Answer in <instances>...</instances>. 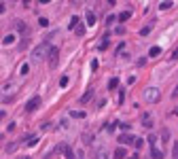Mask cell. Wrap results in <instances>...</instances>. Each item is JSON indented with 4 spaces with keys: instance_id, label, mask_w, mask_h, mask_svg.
<instances>
[{
    "instance_id": "cell-1",
    "label": "cell",
    "mask_w": 178,
    "mask_h": 159,
    "mask_svg": "<svg viewBox=\"0 0 178 159\" xmlns=\"http://www.w3.org/2000/svg\"><path fill=\"white\" fill-rule=\"evenodd\" d=\"M49 51H51V45H49V40H43L40 45H36L34 51H32V57L34 60H43V57H47Z\"/></svg>"
},
{
    "instance_id": "cell-2",
    "label": "cell",
    "mask_w": 178,
    "mask_h": 159,
    "mask_svg": "<svg viewBox=\"0 0 178 159\" xmlns=\"http://www.w3.org/2000/svg\"><path fill=\"white\" fill-rule=\"evenodd\" d=\"M159 98H161V93H159V89H157V87H148V89L144 91V100H146V102H151V104L159 102Z\"/></svg>"
},
{
    "instance_id": "cell-3",
    "label": "cell",
    "mask_w": 178,
    "mask_h": 159,
    "mask_svg": "<svg viewBox=\"0 0 178 159\" xmlns=\"http://www.w3.org/2000/svg\"><path fill=\"white\" fill-rule=\"evenodd\" d=\"M49 68H57V61H59V47H51L49 51Z\"/></svg>"
},
{
    "instance_id": "cell-4",
    "label": "cell",
    "mask_w": 178,
    "mask_h": 159,
    "mask_svg": "<svg viewBox=\"0 0 178 159\" xmlns=\"http://www.w3.org/2000/svg\"><path fill=\"white\" fill-rule=\"evenodd\" d=\"M38 106H40V98H38V96H34V98H32L28 104H25V110H28V112H34Z\"/></svg>"
},
{
    "instance_id": "cell-5",
    "label": "cell",
    "mask_w": 178,
    "mask_h": 159,
    "mask_svg": "<svg viewBox=\"0 0 178 159\" xmlns=\"http://www.w3.org/2000/svg\"><path fill=\"white\" fill-rule=\"evenodd\" d=\"M134 140H136V138H134L130 132H127V134H121V136H119V142H121V144H134Z\"/></svg>"
},
{
    "instance_id": "cell-6",
    "label": "cell",
    "mask_w": 178,
    "mask_h": 159,
    "mask_svg": "<svg viewBox=\"0 0 178 159\" xmlns=\"http://www.w3.org/2000/svg\"><path fill=\"white\" fill-rule=\"evenodd\" d=\"M151 155H153V159H163V151H159L155 144V147H151Z\"/></svg>"
},
{
    "instance_id": "cell-7",
    "label": "cell",
    "mask_w": 178,
    "mask_h": 159,
    "mask_svg": "<svg viewBox=\"0 0 178 159\" xmlns=\"http://www.w3.org/2000/svg\"><path fill=\"white\" fill-rule=\"evenodd\" d=\"M74 30H76V34H79V36H83V34H85V24H81V19H76Z\"/></svg>"
},
{
    "instance_id": "cell-8",
    "label": "cell",
    "mask_w": 178,
    "mask_h": 159,
    "mask_svg": "<svg viewBox=\"0 0 178 159\" xmlns=\"http://www.w3.org/2000/svg\"><path fill=\"white\" fill-rule=\"evenodd\" d=\"M125 155H127V151L123 147H119L117 151H115V159H125Z\"/></svg>"
},
{
    "instance_id": "cell-9",
    "label": "cell",
    "mask_w": 178,
    "mask_h": 159,
    "mask_svg": "<svg viewBox=\"0 0 178 159\" xmlns=\"http://www.w3.org/2000/svg\"><path fill=\"white\" fill-rule=\"evenodd\" d=\"M62 151H64V155H66V159H74V153H72V148L68 147V144H64V147H62Z\"/></svg>"
},
{
    "instance_id": "cell-10",
    "label": "cell",
    "mask_w": 178,
    "mask_h": 159,
    "mask_svg": "<svg viewBox=\"0 0 178 159\" xmlns=\"http://www.w3.org/2000/svg\"><path fill=\"white\" fill-rule=\"evenodd\" d=\"M159 9H161V11H167V9H172V0H163V2L159 4Z\"/></svg>"
},
{
    "instance_id": "cell-11",
    "label": "cell",
    "mask_w": 178,
    "mask_h": 159,
    "mask_svg": "<svg viewBox=\"0 0 178 159\" xmlns=\"http://www.w3.org/2000/svg\"><path fill=\"white\" fill-rule=\"evenodd\" d=\"M130 17H131V11H123L121 15H119V21H127Z\"/></svg>"
},
{
    "instance_id": "cell-12",
    "label": "cell",
    "mask_w": 178,
    "mask_h": 159,
    "mask_svg": "<svg viewBox=\"0 0 178 159\" xmlns=\"http://www.w3.org/2000/svg\"><path fill=\"white\" fill-rule=\"evenodd\" d=\"M117 87H119V79L115 76V79H110V81H108V89H117Z\"/></svg>"
},
{
    "instance_id": "cell-13",
    "label": "cell",
    "mask_w": 178,
    "mask_h": 159,
    "mask_svg": "<svg viewBox=\"0 0 178 159\" xmlns=\"http://www.w3.org/2000/svg\"><path fill=\"white\" fill-rule=\"evenodd\" d=\"M95 24V15L91 11H87V25H94Z\"/></svg>"
},
{
    "instance_id": "cell-14",
    "label": "cell",
    "mask_w": 178,
    "mask_h": 159,
    "mask_svg": "<svg viewBox=\"0 0 178 159\" xmlns=\"http://www.w3.org/2000/svg\"><path fill=\"white\" fill-rule=\"evenodd\" d=\"M159 53H161V47H151V51H148V55H151V57L159 55Z\"/></svg>"
},
{
    "instance_id": "cell-15",
    "label": "cell",
    "mask_w": 178,
    "mask_h": 159,
    "mask_svg": "<svg viewBox=\"0 0 178 159\" xmlns=\"http://www.w3.org/2000/svg\"><path fill=\"white\" fill-rule=\"evenodd\" d=\"M94 159H106V151H95Z\"/></svg>"
},
{
    "instance_id": "cell-16",
    "label": "cell",
    "mask_w": 178,
    "mask_h": 159,
    "mask_svg": "<svg viewBox=\"0 0 178 159\" xmlns=\"http://www.w3.org/2000/svg\"><path fill=\"white\" fill-rule=\"evenodd\" d=\"M28 72H30V66H28V64H24V66L19 68V74H21V76H25Z\"/></svg>"
},
{
    "instance_id": "cell-17",
    "label": "cell",
    "mask_w": 178,
    "mask_h": 159,
    "mask_svg": "<svg viewBox=\"0 0 178 159\" xmlns=\"http://www.w3.org/2000/svg\"><path fill=\"white\" fill-rule=\"evenodd\" d=\"M142 144H144L142 138H136V140H134V147H136V148H142Z\"/></svg>"
},
{
    "instance_id": "cell-18",
    "label": "cell",
    "mask_w": 178,
    "mask_h": 159,
    "mask_svg": "<svg viewBox=\"0 0 178 159\" xmlns=\"http://www.w3.org/2000/svg\"><path fill=\"white\" fill-rule=\"evenodd\" d=\"M172 157L178 159V142H174V147H172Z\"/></svg>"
},
{
    "instance_id": "cell-19",
    "label": "cell",
    "mask_w": 178,
    "mask_h": 159,
    "mask_svg": "<svg viewBox=\"0 0 178 159\" xmlns=\"http://www.w3.org/2000/svg\"><path fill=\"white\" fill-rule=\"evenodd\" d=\"M91 93H94V89H89V91H87V93H85L83 98H81V102H83V104H85V102H87V100L91 98Z\"/></svg>"
},
{
    "instance_id": "cell-20",
    "label": "cell",
    "mask_w": 178,
    "mask_h": 159,
    "mask_svg": "<svg viewBox=\"0 0 178 159\" xmlns=\"http://www.w3.org/2000/svg\"><path fill=\"white\" fill-rule=\"evenodd\" d=\"M13 40H15V36H13V34H9V36L4 38L2 43H4V45H13Z\"/></svg>"
},
{
    "instance_id": "cell-21",
    "label": "cell",
    "mask_w": 178,
    "mask_h": 159,
    "mask_svg": "<svg viewBox=\"0 0 178 159\" xmlns=\"http://www.w3.org/2000/svg\"><path fill=\"white\" fill-rule=\"evenodd\" d=\"M142 123H144V127H148V129L153 127V123H151V119H148V117H144V119H142Z\"/></svg>"
},
{
    "instance_id": "cell-22",
    "label": "cell",
    "mask_w": 178,
    "mask_h": 159,
    "mask_svg": "<svg viewBox=\"0 0 178 159\" xmlns=\"http://www.w3.org/2000/svg\"><path fill=\"white\" fill-rule=\"evenodd\" d=\"M106 47H108V38H102V43H100V49L104 51Z\"/></svg>"
},
{
    "instance_id": "cell-23",
    "label": "cell",
    "mask_w": 178,
    "mask_h": 159,
    "mask_svg": "<svg viewBox=\"0 0 178 159\" xmlns=\"http://www.w3.org/2000/svg\"><path fill=\"white\" fill-rule=\"evenodd\" d=\"M38 24L43 25V28H47V25H49V19H45V17H40V19H38Z\"/></svg>"
},
{
    "instance_id": "cell-24",
    "label": "cell",
    "mask_w": 178,
    "mask_h": 159,
    "mask_svg": "<svg viewBox=\"0 0 178 159\" xmlns=\"http://www.w3.org/2000/svg\"><path fill=\"white\" fill-rule=\"evenodd\" d=\"M15 25H17V30H21V32H25V25H24V21H15Z\"/></svg>"
},
{
    "instance_id": "cell-25",
    "label": "cell",
    "mask_w": 178,
    "mask_h": 159,
    "mask_svg": "<svg viewBox=\"0 0 178 159\" xmlns=\"http://www.w3.org/2000/svg\"><path fill=\"white\" fill-rule=\"evenodd\" d=\"M68 85V76H62V81H59V87H66Z\"/></svg>"
},
{
    "instance_id": "cell-26",
    "label": "cell",
    "mask_w": 178,
    "mask_h": 159,
    "mask_svg": "<svg viewBox=\"0 0 178 159\" xmlns=\"http://www.w3.org/2000/svg\"><path fill=\"white\" fill-rule=\"evenodd\" d=\"M115 19H117L115 15H108V17H106V24H115Z\"/></svg>"
},
{
    "instance_id": "cell-27",
    "label": "cell",
    "mask_w": 178,
    "mask_h": 159,
    "mask_svg": "<svg viewBox=\"0 0 178 159\" xmlns=\"http://www.w3.org/2000/svg\"><path fill=\"white\" fill-rule=\"evenodd\" d=\"M148 32H151V25H148V28H142V30H140V34H142V36H146Z\"/></svg>"
},
{
    "instance_id": "cell-28",
    "label": "cell",
    "mask_w": 178,
    "mask_h": 159,
    "mask_svg": "<svg viewBox=\"0 0 178 159\" xmlns=\"http://www.w3.org/2000/svg\"><path fill=\"white\" fill-rule=\"evenodd\" d=\"M115 125H117V123H106V132H112V129H115Z\"/></svg>"
},
{
    "instance_id": "cell-29",
    "label": "cell",
    "mask_w": 178,
    "mask_h": 159,
    "mask_svg": "<svg viewBox=\"0 0 178 159\" xmlns=\"http://www.w3.org/2000/svg\"><path fill=\"white\" fill-rule=\"evenodd\" d=\"M161 138H163V140H167V138H170V132H167V129H163V132H161Z\"/></svg>"
},
{
    "instance_id": "cell-30",
    "label": "cell",
    "mask_w": 178,
    "mask_h": 159,
    "mask_svg": "<svg viewBox=\"0 0 178 159\" xmlns=\"http://www.w3.org/2000/svg\"><path fill=\"white\" fill-rule=\"evenodd\" d=\"M15 148H17V144H9V147H7V153H13Z\"/></svg>"
},
{
    "instance_id": "cell-31",
    "label": "cell",
    "mask_w": 178,
    "mask_h": 159,
    "mask_svg": "<svg viewBox=\"0 0 178 159\" xmlns=\"http://www.w3.org/2000/svg\"><path fill=\"white\" fill-rule=\"evenodd\" d=\"M172 60H178V49L174 51V53H172Z\"/></svg>"
},
{
    "instance_id": "cell-32",
    "label": "cell",
    "mask_w": 178,
    "mask_h": 159,
    "mask_svg": "<svg viewBox=\"0 0 178 159\" xmlns=\"http://www.w3.org/2000/svg\"><path fill=\"white\" fill-rule=\"evenodd\" d=\"M172 98H178V85H176V89H174V93H172Z\"/></svg>"
},
{
    "instance_id": "cell-33",
    "label": "cell",
    "mask_w": 178,
    "mask_h": 159,
    "mask_svg": "<svg viewBox=\"0 0 178 159\" xmlns=\"http://www.w3.org/2000/svg\"><path fill=\"white\" fill-rule=\"evenodd\" d=\"M49 2H51V0H40V4H49Z\"/></svg>"
},
{
    "instance_id": "cell-34",
    "label": "cell",
    "mask_w": 178,
    "mask_h": 159,
    "mask_svg": "<svg viewBox=\"0 0 178 159\" xmlns=\"http://www.w3.org/2000/svg\"><path fill=\"white\" fill-rule=\"evenodd\" d=\"M21 159H32V157H21Z\"/></svg>"
}]
</instances>
